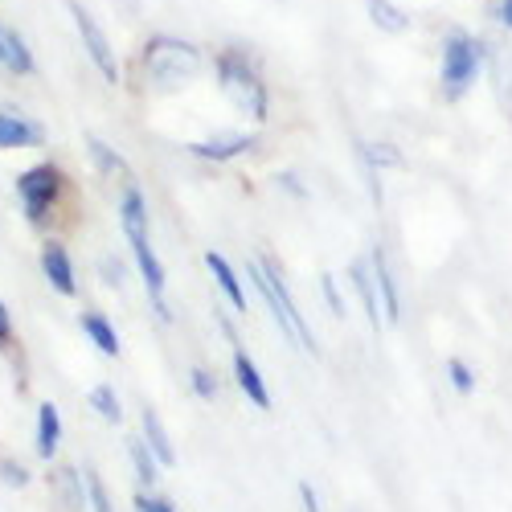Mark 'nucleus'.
I'll return each instance as SVG.
<instances>
[{
	"mask_svg": "<svg viewBox=\"0 0 512 512\" xmlns=\"http://www.w3.org/2000/svg\"><path fill=\"white\" fill-rule=\"evenodd\" d=\"M115 218H119V234H123V246H127V259H132V271L140 275V283L148 291L152 316L164 328H173L177 324V308H173V300H168V267H164L160 250L152 242V201H148L140 181L119 185Z\"/></svg>",
	"mask_w": 512,
	"mask_h": 512,
	"instance_id": "nucleus-1",
	"label": "nucleus"
},
{
	"mask_svg": "<svg viewBox=\"0 0 512 512\" xmlns=\"http://www.w3.org/2000/svg\"><path fill=\"white\" fill-rule=\"evenodd\" d=\"M209 70H213V82H218L222 99L234 107L238 119H246L250 127L271 123V82L263 74L259 54L230 41L218 54H209Z\"/></svg>",
	"mask_w": 512,
	"mask_h": 512,
	"instance_id": "nucleus-2",
	"label": "nucleus"
},
{
	"mask_svg": "<svg viewBox=\"0 0 512 512\" xmlns=\"http://www.w3.org/2000/svg\"><path fill=\"white\" fill-rule=\"evenodd\" d=\"M209 70V54L189 37L152 33L136 54V74L148 95H181Z\"/></svg>",
	"mask_w": 512,
	"mask_h": 512,
	"instance_id": "nucleus-3",
	"label": "nucleus"
},
{
	"mask_svg": "<svg viewBox=\"0 0 512 512\" xmlns=\"http://www.w3.org/2000/svg\"><path fill=\"white\" fill-rule=\"evenodd\" d=\"M242 275H246V283L254 287V295L263 300L267 316L275 320V328H279V336L287 340V345H295L304 357H320V353H324V349H320V336H316V328L308 324L300 300L291 295V283H287L279 259H271V254H254V259H246Z\"/></svg>",
	"mask_w": 512,
	"mask_h": 512,
	"instance_id": "nucleus-4",
	"label": "nucleus"
},
{
	"mask_svg": "<svg viewBox=\"0 0 512 512\" xmlns=\"http://www.w3.org/2000/svg\"><path fill=\"white\" fill-rule=\"evenodd\" d=\"M13 197H17V209H21L25 226L46 238V234H58L62 218L70 213L74 181L54 156H41V160L25 164L21 173L13 177Z\"/></svg>",
	"mask_w": 512,
	"mask_h": 512,
	"instance_id": "nucleus-5",
	"label": "nucleus"
},
{
	"mask_svg": "<svg viewBox=\"0 0 512 512\" xmlns=\"http://www.w3.org/2000/svg\"><path fill=\"white\" fill-rule=\"evenodd\" d=\"M488 62H492L488 37L463 25H447L439 37V95L447 103H463L488 74Z\"/></svg>",
	"mask_w": 512,
	"mask_h": 512,
	"instance_id": "nucleus-6",
	"label": "nucleus"
},
{
	"mask_svg": "<svg viewBox=\"0 0 512 512\" xmlns=\"http://www.w3.org/2000/svg\"><path fill=\"white\" fill-rule=\"evenodd\" d=\"M66 13H70L74 37H78L82 54H87V62L95 66V74L107 82V87H119V82H123V62H119V50H115L107 25L87 5H82V0H66Z\"/></svg>",
	"mask_w": 512,
	"mask_h": 512,
	"instance_id": "nucleus-7",
	"label": "nucleus"
},
{
	"mask_svg": "<svg viewBox=\"0 0 512 512\" xmlns=\"http://www.w3.org/2000/svg\"><path fill=\"white\" fill-rule=\"evenodd\" d=\"M259 148H263L259 127H213L201 140H185V156H193L197 164H213V168L238 164L242 156H254Z\"/></svg>",
	"mask_w": 512,
	"mask_h": 512,
	"instance_id": "nucleus-8",
	"label": "nucleus"
},
{
	"mask_svg": "<svg viewBox=\"0 0 512 512\" xmlns=\"http://www.w3.org/2000/svg\"><path fill=\"white\" fill-rule=\"evenodd\" d=\"M37 271L46 279V287L58 295V300H78L82 295V279H78V263L66 246L62 234H46L37 246Z\"/></svg>",
	"mask_w": 512,
	"mask_h": 512,
	"instance_id": "nucleus-9",
	"label": "nucleus"
},
{
	"mask_svg": "<svg viewBox=\"0 0 512 512\" xmlns=\"http://www.w3.org/2000/svg\"><path fill=\"white\" fill-rule=\"evenodd\" d=\"M230 377H234L238 394H242V398H246L254 410H263V414H271V410H275L271 381H267L263 365L250 357V349L242 345V340H230Z\"/></svg>",
	"mask_w": 512,
	"mask_h": 512,
	"instance_id": "nucleus-10",
	"label": "nucleus"
},
{
	"mask_svg": "<svg viewBox=\"0 0 512 512\" xmlns=\"http://www.w3.org/2000/svg\"><path fill=\"white\" fill-rule=\"evenodd\" d=\"M46 144H50V132L37 115H29L13 103L0 107V152H37Z\"/></svg>",
	"mask_w": 512,
	"mask_h": 512,
	"instance_id": "nucleus-11",
	"label": "nucleus"
},
{
	"mask_svg": "<svg viewBox=\"0 0 512 512\" xmlns=\"http://www.w3.org/2000/svg\"><path fill=\"white\" fill-rule=\"evenodd\" d=\"M201 263H205V271H209V279H213V287H218V295L230 304V312L234 316H250V291H246V275L226 259V254L218 250V246H209V250H201Z\"/></svg>",
	"mask_w": 512,
	"mask_h": 512,
	"instance_id": "nucleus-12",
	"label": "nucleus"
},
{
	"mask_svg": "<svg viewBox=\"0 0 512 512\" xmlns=\"http://www.w3.org/2000/svg\"><path fill=\"white\" fill-rule=\"evenodd\" d=\"M365 259H369V271H373V283H377V295H381V320H386V328H398L402 324V287H398L390 254L381 242H373L365 250Z\"/></svg>",
	"mask_w": 512,
	"mask_h": 512,
	"instance_id": "nucleus-13",
	"label": "nucleus"
},
{
	"mask_svg": "<svg viewBox=\"0 0 512 512\" xmlns=\"http://www.w3.org/2000/svg\"><path fill=\"white\" fill-rule=\"evenodd\" d=\"M46 484H50V500L58 512H87V472H82V463L54 459Z\"/></svg>",
	"mask_w": 512,
	"mask_h": 512,
	"instance_id": "nucleus-14",
	"label": "nucleus"
},
{
	"mask_svg": "<svg viewBox=\"0 0 512 512\" xmlns=\"http://www.w3.org/2000/svg\"><path fill=\"white\" fill-rule=\"evenodd\" d=\"M62 443H66L62 410H58V402L41 398L37 410H33V451H37V459H41V463L62 459Z\"/></svg>",
	"mask_w": 512,
	"mask_h": 512,
	"instance_id": "nucleus-15",
	"label": "nucleus"
},
{
	"mask_svg": "<svg viewBox=\"0 0 512 512\" xmlns=\"http://www.w3.org/2000/svg\"><path fill=\"white\" fill-rule=\"evenodd\" d=\"M78 332L87 336V345H91L103 361H119V357H123V336H119L115 320H111L103 308H95V304L82 308V312H78Z\"/></svg>",
	"mask_w": 512,
	"mask_h": 512,
	"instance_id": "nucleus-16",
	"label": "nucleus"
},
{
	"mask_svg": "<svg viewBox=\"0 0 512 512\" xmlns=\"http://www.w3.org/2000/svg\"><path fill=\"white\" fill-rule=\"evenodd\" d=\"M345 287L357 295V304L365 312V324L373 332L386 328V320H381V295H377V283H373V271H369V259L365 254H357V259L345 267Z\"/></svg>",
	"mask_w": 512,
	"mask_h": 512,
	"instance_id": "nucleus-17",
	"label": "nucleus"
},
{
	"mask_svg": "<svg viewBox=\"0 0 512 512\" xmlns=\"http://www.w3.org/2000/svg\"><path fill=\"white\" fill-rule=\"evenodd\" d=\"M136 435L152 447V455L164 463V472H173V467H177V443H173V431H168V426H164V418H160V410L156 406H140V414H136Z\"/></svg>",
	"mask_w": 512,
	"mask_h": 512,
	"instance_id": "nucleus-18",
	"label": "nucleus"
},
{
	"mask_svg": "<svg viewBox=\"0 0 512 512\" xmlns=\"http://www.w3.org/2000/svg\"><path fill=\"white\" fill-rule=\"evenodd\" d=\"M87 160H91L95 173H99L103 181H111L115 189L127 185V181H136V173H132V164H127V156H123L111 140H103L99 132H87Z\"/></svg>",
	"mask_w": 512,
	"mask_h": 512,
	"instance_id": "nucleus-19",
	"label": "nucleus"
},
{
	"mask_svg": "<svg viewBox=\"0 0 512 512\" xmlns=\"http://www.w3.org/2000/svg\"><path fill=\"white\" fill-rule=\"evenodd\" d=\"M127 467H132V480H136V488H144V492H152V488H160V480H164V463L152 455V447L140 439V435H132L127 439Z\"/></svg>",
	"mask_w": 512,
	"mask_h": 512,
	"instance_id": "nucleus-20",
	"label": "nucleus"
},
{
	"mask_svg": "<svg viewBox=\"0 0 512 512\" xmlns=\"http://www.w3.org/2000/svg\"><path fill=\"white\" fill-rule=\"evenodd\" d=\"M0 70L13 78H37V54L17 25H5V62H0Z\"/></svg>",
	"mask_w": 512,
	"mask_h": 512,
	"instance_id": "nucleus-21",
	"label": "nucleus"
},
{
	"mask_svg": "<svg viewBox=\"0 0 512 512\" xmlns=\"http://www.w3.org/2000/svg\"><path fill=\"white\" fill-rule=\"evenodd\" d=\"M365 17L377 33H386V37H402L410 33V13L398 5V0H365Z\"/></svg>",
	"mask_w": 512,
	"mask_h": 512,
	"instance_id": "nucleus-22",
	"label": "nucleus"
},
{
	"mask_svg": "<svg viewBox=\"0 0 512 512\" xmlns=\"http://www.w3.org/2000/svg\"><path fill=\"white\" fill-rule=\"evenodd\" d=\"M87 406L91 414L103 422V426H123V394L111 386V381H95V386L87 390Z\"/></svg>",
	"mask_w": 512,
	"mask_h": 512,
	"instance_id": "nucleus-23",
	"label": "nucleus"
},
{
	"mask_svg": "<svg viewBox=\"0 0 512 512\" xmlns=\"http://www.w3.org/2000/svg\"><path fill=\"white\" fill-rule=\"evenodd\" d=\"M185 381H189V390H193V398H197V402L218 406V398H222L218 369H209L205 361H193V365H189V373H185Z\"/></svg>",
	"mask_w": 512,
	"mask_h": 512,
	"instance_id": "nucleus-24",
	"label": "nucleus"
},
{
	"mask_svg": "<svg viewBox=\"0 0 512 512\" xmlns=\"http://www.w3.org/2000/svg\"><path fill=\"white\" fill-rule=\"evenodd\" d=\"M443 377H447V386L459 394V398H472L480 390V373L476 365L467 361V357H447L443 361Z\"/></svg>",
	"mask_w": 512,
	"mask_h": 512,
	"instance_id": "nucleus-25",
	"label": "nucleus"
},
{
	"mask_svg": "<svg viewBox=\"0 0 512 512\" xmlns=\"http://www.w3.org/2000/svg\"><path fill=\"white\" fill-rule=\"evenodd\" d=\"M82 472H87V512H119V508H115L111 488H107V484H103V476H99V467H95V463H87Z\"/></svg>",
	"mask_w": 512,
	"mask_h": 512,
	"instance_id": "nucleus-26",
	"label": "nucleus"
},
{
	"mask_svg": "<svg viewBox=\"0 0 512 512\" xmlns=\"http://www.w3.org/2000/svg\"><path fill=\"white\" fill-rule=\"evenodd\" d=\"M320 295H324V304L332 312V320H345L349 316V300H345V283H340L332 271L320 275Z\"/></svg>",
	"mask_w": 512,
	"mask_h": 512,
	"instance_id": "nucleus-27",
	"label": "nucleus"
},
{
	"mask_svg": "<svg viewBox=\"0 0 512 512\" xmlns=\"http://www.w3.org/2000/svg\"><path fill=\"white\" fill-rule=\"evenodd\" d=\"M0 484L13 488V492H25V488L33 484L29 463H21L17 455H0Z\"/></svg>",
	"mask_w": 512,
	"mask_h": 512,
	"instance_id": "nucleus-28",
	"label": "nucleus"
},
{
	"mask_svg": "<svg viewBox=\"0 0 512 512\" xmlns=\"http://www.w3.org/2000/svg\"><path fill=\"white\" fill-rule=\"evenodd\" d=\"M95 271H99L103 287H111V291H123V287H127V263L119 259V254H99Z\"/></svg>",
	"mask_w": 512,
	"mask_h": 512,
	"instance_id": "nucleus-29",
	"label": "nucleus"
},
{
	"mask_svg": "<svg viewBox=\"0 0 512 512\" xmlns=\"http://www.w3.org/2000/svg\"><path fill=\"white\" fill-rule=\"evenodd\" d=\"M132 512H181V508H177L173 496H164L160 488H152V492L136 488V492H132Z\"/></svg>",
	"mask_w": 512,
	"mask_h": 512,
	"instance_id": "nucleus-30",
	"label": "nucleus"
},
{
	"mask_svg": "<svg viewBox=\"0 0 512 512\" xmlns=\"http://www.w3.org/2000/svg\"><path fill=\"white\" fill-rule=\"evenodd\" d=\"M275 185H279V193H287L291 201H308V197H312V189L304 185V177L295 173V168H279V173H275Z\"/></svg>",
	"mask_w": 512,
	"mask_h": 512,
	"instance_id": "nucleus-31",
	"label": "nucleus"
},
{
	"mask_svg": "<svg viewBox=\"0 0 512 512\" xmlns=\"http://www.w3.org/2000/svg\"><path fill=\"white\" fill-rule=\"evenodd\" d=\"M13 349H17V316L0 300V353H13Z\"/></svg>",
	"mask_w": 512,
	"mask_h": 512,
	"instance_id": "nucleus-32",
	"label": "nucleus"
},
{
	"mask_svg": "<svg viewBox=\"0 0 512 512\" xmlns=\"http://www.w3.org/2000/svg\"><path fill=\"white\" fill-rule=\"evenodd\" d=\"M492 21H496L504 33H512V0H496V5H492Z\"/></svg>",
	"mask_w": 512,
	"mask_h": 512,
	"instance_id": "nucleus-33",
	"label": "nucleus"
},
{
	"mask_svg": "<svg viewBox=\"0 0 512 512\" xmlns=\"http://www.w3.org/2000/svg\"><path fill=\"white\" fill-rule=\"evenodd\" d=\"M295 492H300V504H304V512H324V508H320V496H316V488H312L308 480H300V488H295Z\"/></svg>",
	"mask_w": 512,
	"mask_h": 512,
	"instance_id": "nucleus-34",
	"label": "nucleus"
},
{
	"mask_svg": "<svg viewBox=\"0 0 512 512\" xmlns=\"http://www.w3.org/2000/svg\"><path fill=\"white\" fill-rule=\"evenodd\" d=\"M0 62H5V25H0Z\"/></svg>",
	"mask_w": 512,
	"mask_h": 512,
	"instance_id": "nucleus-35",
	"label": "nucleus"
}]
</instances>
